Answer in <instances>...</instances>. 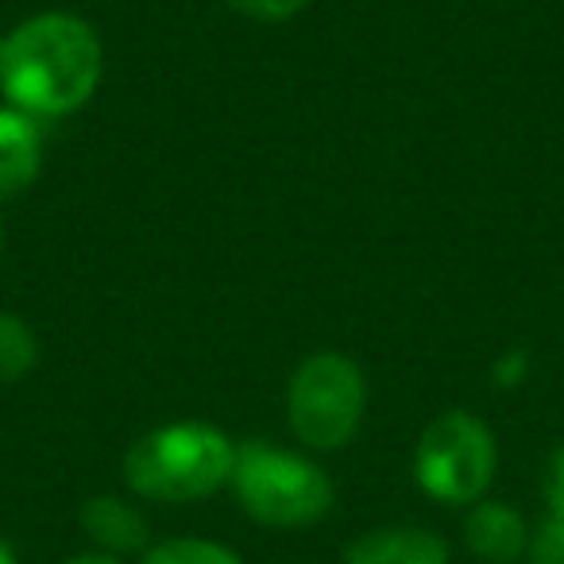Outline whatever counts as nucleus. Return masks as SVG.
<instances>
[{"mask_svg":"<svg viewBox=\"0 0 564 564\" xmlns=\"http://www.w3.org/2000/svg\"><path fill=\"white\" fill-rule=\"evenodd\" d=\"M0 564H17V553H12V545L4 538H0Z\"/></svg>","mask_w":564,"mask_h":564,"instance_id":"f3484780","label":"nucleus"},{"mask_svg":"<svg viewBox=\"0 0 564 564\" xmlns=\"http://www.w3.org/2000/svg\"><path fill=\"white\" fill-rule=\"evenodd\" d=\"M82 530L105 549V553L120 556V553H140L148 549V518L124 502L120 495H94L82 507Z\"/></svg>","mask_w":564,"mask_h":564,"instance_id":"1a4fd4ad","label":"nucleus"},{"mask_svg":"<svg viewBox=\"0 0 564 564\" xmlns=\"http://www.w3.org/2000/svg\"><path fill=\"white\" fill-rule=\"evenodd\" d=\"M40 360V345H35V333L28 329L20 317L0 314V383H17Z\"/></svg>","mask_w":564,"mask_h":564,"instance_id":"9d476101","label":"nucleus"},{"mask_svg":"<svg viewBox=\"0 0 564 564\" xmlns=\"http://www.w3.org/2000/svg\"><path fill=\"white\" fill-rule=\"evenodd\" d=\"M525 368H530V360H525V352H510L502 364H495V383H502V387L518 383Z\"/></svg>","mask_w":564,"mask_h":564,"instance_id":"2eb2a0df","label":"nucleus"},{"mask_svg":"<svg viewBox=\"0 0 564 564\" xmlns=\"http://www.w3.org/2000/svg\"><path fill=\"white\" fill-rule=\"evenodd\" d=\"M0 256H4V220H0Z\"/></svg>","mask_w":564,"mask_h":564,"instance_id":"a211bd4d","label":"nucleus"},{"mask_svg":"<svg viewBox=\"0 0 564 564\" xmlns=\"http://www.w3.org/2000/svg\"><path fill=\"white\" fill-rule=\"evenodd\" d=\"M464 545L487 564H514L530 549V533L522 514L507 502H471L464 518Z\"/></svg>","mask_w":564,"mask_h":564,"instance_id":"423d86ee","label":"nucleus"},{"mask_svg":"<svg viewBox=\"0 0 564 564\" xmlns=\"http://www.w3.org/2000/svg\"><path fill=\"white\" fill-rule=\"evenodd\" d=\"M368 410V383L364 371L340 352H314L299 364L286 391L291 430L302 445L317 453L345 448L356 437Z\"/></svg>","mask_w":564,"mask_h":564,"instance_id":"20e7f679","label":"nucleus"},{"mask_svg":"<svg viewBox=\"0 0 564 564\" xmlns=\"http://www.w3.org/2000/svg\"><path fill=\"white\" fill-rule=\"evenodd\" d=\"M143 564H243L220 541H205V538H171L159 541L143 553Z\"/></svg>","mask_w":564,"mask_h":564,"instance_id":"9b49d317","label":"nucleus"},{"mask_svg":"<svg viewBox=\"0 0 564 564\" xmlns=\"http://www.w3.org/2000/svg\"><path fill=\"white\" fill-rule=\"evenodd\" d=\"M63 564H120L112 553H78V556H70V561H63Z\"/></svg>","mask_w":564,"mask_h":564,"instance_id":"dca6fc26","label":"nucleus"},{"mask_svg":"<svg viewBox=\"0 0 564 564\" xmlns=\"http://www.w3.org/2000/svg\"><path fill=\"white\" fill-rule=\"evenodd\" d=\"M530 553H533V564H564V518L549 514L541 533L530 541Z\"/></svg>","mask_w":564,"mask_h":564,"instance_id":"ddd939ff","label":"nucleus"},{"mask_svg":"<svg viewBox=\"0 0 564 564\" xmlns=\"http://www.w3.org/2000/svg\"><path fill=\"white\" fill-rule=\"evenodd\" d=\"M97 32L70 12H40L0 40V89L28 117H70L101 86Z\"/></svg>","mask_w":564,"mask_h":564,"instance_id":"f257e3e1","label":"nucleus"},{"mask_svg":"<svg viewBox=\"0 0 564 564\" xmlns=\"http://www.w3.org/2000/svg\"><path fill=\"white\" fill-rule=\"evenodd\" d=\"M345 564H453L448 545L417 525H387L356 538L345 549Z\"/></svg>","mask_w":564,"mask_h":564,"instance_id":"0eeeda50","label":"nucleus"},{"mask_svg":"<svg viewBox=\"0 0 564 564\" xmlns=\"http://www.w3.org/2000/svg\"><path fill=\"white\" fill-rule=\"evenodd\" d=\"M495 460H499V448L491 430L468 410H448L425 425L414 471L425 495L448 507H471L491 487Z\"/></svg>","mask_w":564,"mask_h":564,"instance_id":"39448f33","label":"nucleus"},{"mask_svg":"<svg viewBox=\"0 0 564 564\" xmlns=\"http://www.w3.org/2000/svg\"><path fill=\"white\" fill-rule=\"evenodd\" d=\"M43 135L35 117L0 109V197H17L40 178Z\"/></svg>","mask_w":564,"mask_h":564,"instance_id":"6e6552de","label":"nucleus"},{"mask_svg":"<svg viewBox=\"0 0 564 564\" xmlns=\"http://www.w3.org/2000/svg\"><path fill=\"white\" fill-rule=\"evenodd\" d=\"M236 445L209 422H171L143 433L124 453V479L155 502L209 499L232 476Z\"/></svg>","mask_w":564,"mask_h":564,"instance_id":"f03ea898","label":"nucleus"},{"mask_svg":"<svg viewBox=\"0 0 564 564\" xmlns=\"http://www.w3.org/2000/svg\"><path fill=\"white\" fill-rule=\"evenodd\" d=\"M232 487L243 514L271 530H302L333 510V479L314 460L248 441L236 448Z\"/></svg>","mask_w":564,"mask_h":564,"instance_id":"7ed1b4c3","label":"nucleus"},{"mask_svg":"<svg viewBox=\"0 0 564 564\" xmlns=\"http://www.w3.org/2000/svg\"><path fill=\"white\" fill-rule=\"evenodd\" d=\"M225 4L240 12V17L263 20V24H279V20L299 17L310 0H225Z\"/></svg>","mask_w":564,"mask_h":564,"instance_id":"f8f14e48","label":"nucleus"},{"mask_svg":"<svg viewBox=\"0 0 564 564\" xmlns=\"http://www.w3.org/2000/svg\"><path fill=\"white\" fill-rule=\"evenodd\" d=\"M545 502H549V514L564 518V445L553 448L545 464Z\"/></svg>","mask_w":564,"mask_h":564,"instance_id":"4468645a","label":"nucleus"}]
</instances>
